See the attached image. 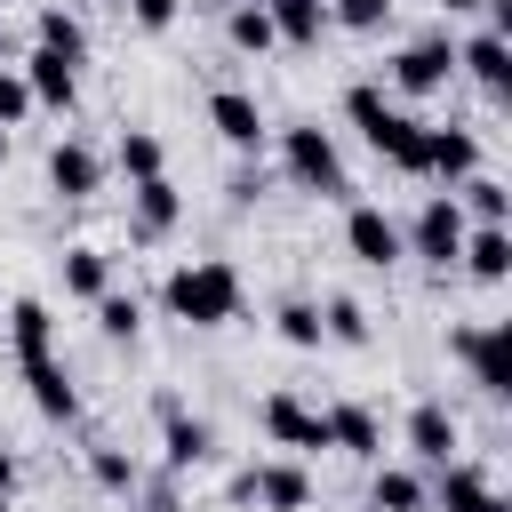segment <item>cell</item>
Masks as SVG:
<instances>
[{"instance_id":"8d00e7d4","label":"cell","mask_w":512,"mask_h":512,"mask_svg":"<svg viewBox=\"0 0 512 512\" xmlns=\"http://www.w3.org/2000/svg\"><path fill=\"white\" fill-rule=\"evenodd\" d=\"M16 120H32V88L16 64H0V128H16Z\"/></svg>"},{"instance_id":"d6a6232c","label":"cell","mask_w":512,"mask_h":512,"mask_svg":"<svg viewBox=\"0 0 512 512\" xmlns=\"http://www.w3.org/2000/svg\"><path fill=\"white\" fill-rule=\"evenodd\" d=\"M32 40L56 48V56H72V64H88V24H80L72 8H40V16H32Z\"/></svg>"},{"instance_id":"d590c367","label":"cell","mask_w":512,"mask_h":512,"mask_svg":"<svg viewBox=\"0 0 512 512\" xmlns=\"http://www.w3.org/2000/svg\"><path fill=\"white\" fill-rule=\"evenodd\" d=\"M120 8H128V24H136V32H152V40H160V32H176V16H184V0H120Z\"/></svg>"},{"instance_id":"b9f144b4","label":"cell","mask_w":512,"mask_h":512,"mask_svg":"<svg viewBox=\"0 0 512 512\" xmlns=\"http://www.w3.org/2000/svg\"><path fill=\"white\" fill-rule=\"evenodd\" d=\"M0 160H8V128H0Z\"/></svg>"},{"instance_id":"d6986e66","label":"cell","mask_w":512,"mask_h":512,"mask_svg":"<svg viewBox=\"0 0 512 512\" xmlns=\"http://www.w3.org/2000/svg\"><path fill=\"white\" fill-rule=\"evenodd\" d=\"M456 272L480 280V288H504V280H512V224H464Z\"/></svg>"},{"instance_id":"6da1fadb","label":"cell","mask_w":512,"mask_h":512,"mask_svg":"<svg viewBox=\"0 0 512 512\" xmlns=\"http://www.w3.org/2000/svg\"><path fill=\"white\" fill-rule=\"evenodd\" d=\"M160 312L184 320V328H232L248 312V280H240L232 256H192L160 280Z\"/></svg>"},{"instance_id":"9c48e42d","label":"cell","mask_w":512,"mask_h":512,"mask_svg":"<svg viewBox=\"0 0 512 512\" xmlns=\"http://www.w3.org/2000/svg\"><path fill=\"white\" fill-rule=\"evenodd\" d=\"M344 256H352L360 272H392V264H408L400 216H384L376 200H352V208H344Z\"/></svg>"},{"instance_id":"ee69618b","label":"cell","mask_w":512,"mask_h":512,"mask_svg":"<svg viewBox=\"0 0 512 512\" xmlns=\"http://www.w3.org/2000/svg\"><path fill=\"white\" fill-rule=\"evenodd\" d=\"M0 8H16V0H0Z\"/></svg>"},{"instance_id":"d4e9b609","label":"cell","mask_w":512,"mask_h":512,"mask_svg":"<svg viewBox=\"0 0 512 512\" xmlns=\"http://www.w3.org/2000/svg\"><path fill=\"white\" fill-rule=\"evenodd\" d=\"M320 344H344V352H368L376 344V320H368V304L360 296H320Z\"/></svg>"},{"instance_id":"cb8c5ba5","label":"cell","mask_w":512,"mask_h":512,"mask_svg":"<svg viewBox=\"0 0 512 512\" xmlns=\"http://www.w3.org/2000/svg\"><path fill=\"white\" fill-rule=\"evenodd\" d=\"M56 280H64V296H72V304H96V296L112 288V256H104L96 240H72V248L56 256Z\"/></svg>"},{"instance_id":"8992f818","label":"cell","mask_w":512,"mask_h":512,"mask_svg":"<svg viewBox=\"0 0 512 512\" xmlns=\"http://www.w3.org/2000/svg\"><path fill=\"white\" fill-rule=\"evenodd\" d=\"M256 432H264L280 456H320V448H328V424H320V408H312L296 384H272V392L256 400Z\"/></svg>"},{"instance_id":"484cf974","label":"cell","mask_w":512,"mask_h":512,"mask_svg":"<svg viewBox=\"0 0 512 512\" xmlns=\"http://www.w3.org/2000/svg\"><path fill=\"white\" fill-rule=\"evenodd\" d=\"M368 512H432L424 472H416V464H376V472H368Z\"/></svg>"},{"instance_id":"7bdbcfd3","label":"cell","mask_w":512,"mask_h":512,"mask_svg":"<svg viewBox=\"0 0 512 512\" xmlns=\"http://www.w3.org/2000/svg\"><path fill=\"white\" fill-rule=\"evenodd\" d=\"M56 512H80V504H56Z\"/></svg>"},{"instance_id":"52a82bcc","label":"cell","mask_w":512,"mask_h":512,"mask_svg":"<svg viewBox=\"0 0 512 512\" xmlns=\"http://www.w3.org/2000/svg\"><path fill=\"white\" fill-rule=\"evenodd\" d=\"M400 240H408L416 264H432V280H448L456 272V248H464V208L448 192H424V208L400 224Z\"/></svg>"},{"instance_id":"8fae6325","label":"cell","mask_w":512,"mask_h":512,"mask_svg":"<svg viewBox=\"0 0 512 512\" xmlns=\"http://www.w3.org/2000/svg\"><path fill=\"white\" fill-rule=\"evenodd\" d=\"M424 496H432V512H512V504L496 496L488 464H472V456L432 464V472H424Z\"/></svg>"},{"instance_id":"f1b7e54d","label":"cell","mask_w":512,"mask_h":512,"mask_svg":"<svg viewBox=\"0 0 512 512\" xmlns=\"http://www.w3.org/2000/svg\"><path fill=\"white\" fill-rule=\"evenodd\" d=\"M88 312H96V336H104V344H136V336H144V304H136V288H120V280H112Z\"/></svg>"},{"instance_id":"7c38bea8","label":"cell","mask_w":512,"mask_h":512,"mask_svg":"<svg viewBox=\"0 0 512 512\" xmlns=\"http://www.w3.org/2000/svg\"><path fill=\"white\" fill-rule=\"evenodd\" d=\"M456 72H464L496 112L512 104V40H504V32H464V40H456Z\"/></svg>"},{"instance_id":"5b68a950","label":"cell","mask_w":512,"mask_h":512,"mask_svg":"<svg viewBox=\"0 0 512 512\" xmlns=\"http://www.w3.org/2000/svg\"><path fill=\"white\" fill-rule=\"evenodd\" d=\"M152 416H160V472L192 480V472L216 464V424L208 416H192L176 392H152Z\"/></svg>"},{"instance_id":"3957f363","label":"cell","mask_w":512,"mask_h":512,"mask_svg":"<svg viewBox=\"0 0 512 512\" xmlns=\"http://www.w3.org/2000/svg\"><path fill=\"white\" fill-rule=\"evenodd\" d=\"M376 80H384L392 96H440V88L456 80V32H416V40H400V48L376 64Z\"/></svg>"},{"instance_id":"e0dca14e","label":"cell","mask_w":512,"mask_h":512,"mask_svg":"<svg viewBox=\"0 0 512 512\" xmlns=\"http://www.w3.org/2000/svg\"><path fill=\"white\" fill-rule=\"evenodd\" d=\"M472 168H480V128H456V120L440 128V120H424V168H416V176H432V184L448 192V184H464Z\"/></svg>"},{"instance_id":"f546056e","label":"cell","mask_w":512,"mask_h":512,"mask_svg":"<svg viewBox=\"0 0 512 512\" xmlns=\"http://www.w3.org/2000/svg\"><path fill=\"white\" fill-rule=\"evenodd\" d=\"M224 40H232L240 56H272V48H280L272 8H264V0H232V8H224Z\"/></svg>"},{"instance_id":"603a6c76","label":"cell","mask_w":512,"mask_h":512,"mask_svg":"<svg viewBox=\"0 0 512 512\" xmlns=\"http://www.w3.org/2000/svg\"><path fill=\"white\" fill-rule=\"evenodd\" d=\"M448 200L464 208V224H512V184L496 168H472L464 184H448Z\"/></svg>"},{"instance_id":"ba28073f","label":"cell","mask_w":512,"mask_h":512,"mask_svg":"<svg viewBox=\"0 0 512 512\" xmlns=\"http://www.w3.org/2000/svg\"><path fill=\"white\" fill-rule=\"evenodd\" d=\"M400 448H408V464H416V472H432V464L464 456V416H456L440 392H424V400L400 416Z\"/></svg>"},{"instance_id":"277c9868","label":"cell","mask_w":512,"mask_h":512,"mask_svg":"<svg viewBox=\"0 0 512 512\" xmlns=\"http://www.w3.org/2000/svg\"><path fill=\"white\" fill-rule=\"evenodd\" d=\"M448 360L472 368L480 400H512V328H504V320H464V328H448Z\"/></svg>"},{"instance_id":"9a60e30c","label":"cell","mask_w":512,"mask_h":512,"mask_svg":"<svg viewBox=\"0 0 512 512\" xmlns=\"http://www.w3.org/2000/svg\"><path fill=\"white\" fill-rule=\"evenodd\" d=\"M176 224H184V192H176V176H144V184H128V240L160 248Z\"/></svg>"},{"instance_id":"ffe728a7","label":"cell","mask_w":512,"mask_h":512,"mask_svg":"<svg viewBox=\"0 0 512 512\" xmlns=\"http://www.w3.org/2000/svg\"><path fill=\"white\" fill-rule=\"evenodd\" d=\"M16 376H24V392H32V416H40V424H80V384H72V368H64V360H24Z\"/></svg>"},{"instance_id":"4fadbf2b","label":"cell","mask_w":512,"mask_h":512,"mask_svg":"<svg viewBox=\"0 0 512 512\" xmlns=\"http://www.w3.org/2000/svg\"><path fill=\"white\" fill-rule=\"evenodd\" d=\"M248 504H256V512H312V472H304V456H256V464H248Z\"/></svg>"},{"instance_id":"7a4b0ae2","label":"cell","mask_w":512,"mask_h":512,"mask_svg":"<svg viewBox=\"0 0 512 512\" xmlns=\"http://www.w3.org/2000/svg\"><path fill=\"white\" fill-rule=\"evenodd\" d=\"M280 176L312 200H344L352 192V168H344V144L320 128V120H288L280 128Z\"/></svg>"},{"instance_id":"4dcf8cb0","label":"cell","mask_w":512,"mask_h":512,"mask_svg":"<svg viewBox=\"0 0 512 512\" xmlns=\"http://www.w3.org/2000/svg\"><path fill=\"white\" fill-rule=\"evenodd\" d=\"M112 168H120L128 184H144V176H168V144H160L152 128H120V144H112Z\"/></svg>"},{"instance_id":"5bb4252c","label":"cell","mask_w":512,"mask_h":512,"mask_svg":"<svg viewBox=\"0 0 512 512\" xmlns=\"http://www.w3.org/2000/svg\"><path fill=\"white\" fill-rule=\"evenodd\" d=\"M208 128H216L240 160H256L264 136H272V120H264V104H256L248 88H208Z\"/></svg>"},{"instance_id":"7402d4cb","label":"cell","mask_w":512,"mask_h":512,"mask_svg":"<svg viewBox=\"0 0 512 512\" xmlns=\"http://www.w3.org/2000/svg\"><path fill=\"white\" fill-rule=\"evenodd\" d=\"M368 152H376L392 176H416V168H424V120H416L408 104H392V112H384V128L368 136Z\"/></svg>"},{"instance_id":"f35d334b","label":"cell","mask_w":512,"mask_h":512,"mask_svg":"<svg viewBox=\"0 0 512 512\" xmlns=\"http://www.w3.org/2000/svg\"><path fill=\"white\" fill-rule=\"evenodd\" d=\"M16 480H24V456H16V448H0V488L16 496Z\"/></svg>"},{"instance_id":"30bf717a","label":"cell","mask_w":512,"mask_h":512,"mask_svg":"<svg viewBox=\"0 0 512 512\" xmlns=\"http://www.w3.org/2000/svg\"><path fill=\"white\" fill-rule=\"evenodd\" d=\"M104 176H112V160H104L88 136H56V144H48V192H56L64 208H88V200L104 192Z\"/></svg>"},{"instance_id":"ac0fdd59","label":"cell","mask_w":512,"mask_h":512,"mask_svg":"<svg viewBox=\"0 0 512 512\" xmlns=\"http://www.w3.org/2000/svg\"><path fill=\"white\" fill-rule=\"evenodd\" d=\"M320 424H328V448H336V456L384 464V416H376L368 400H336V408H320Z\"/></svg>"},{"instance_id":"2e32d148","label":"cell","mask_w":512,"mask_h":512,"mask_svg":"<svg viewBox=\"0 0 512 512\" xmlns=\"http://www.w3.org/2000/svg\"><path fill=\"white\" fill-rule=\"evenodd\" d=\"M16 72H24V88H32V112H72V104H80V64H72V56H56V48L32 40Z\"/></svg>"},{"instance_id":"1f68e13d","label":"cell","mask_w":512,"mask_h":512,"mask_svg":"<svg viewBox=\"0 0 512 512\" xmlns=\"http://www.w3.org/2000/svg\"><path fill=\"white\" fill-rule=\"evenodd\" d=\"M272 336H280L288 352H320V304H312V296H280V304H272Z\"/></svg>"},{"instance_id":"e575fe53","label":"cell","mask_w":512,"mask_h":512,"mask_svg":"<svg viewBox=\"0 0 512 512\" xmlns=\"http://www.w3.org/2000/svg\"><path fill=\"white\" fill-rule=\"evenodd\" d=\"M392 8H400V0H328V32L376 40V32H392Z\"/></svg>"},{"instance_id":"836d02e7","label":"cell","mask_w":512,"mask_h":512,"mask_svg":"<svg viewBox=\"0 0 512 512\" xmlns=\"http://www.w3.org/2000/svg\"><path fill=\"white\" fill-rule=\"evenodd\" d=\"M392 104H400V96H392V88H384V80H376V72H368V80H352V88H344V120H352V128H360V144H368V136H376V128H384V112H392Z\"/></svg>"},{"instance_id":"74e56055","label":"cell","mask_w":512,"mask_h":512,"mask_svg":"<svg viewBox=\"0 0 512 512\" xmlns=\"http://www.w3.org/2000/svg\"><path fill=\"white\" fill-rule=\"evenodd\" d=\"M264 184H272V176H264V160H240V176H232V208H256V200H264Z\"/></svg>"},{"instance_id":"4316f807","label":"cell","mask_w":512,"mask_h":512,"mask_svg":"<svg viewBox=\"0 0 512 512\" xmlns=\"http://www.w3.org/2000/svg\"><path fill=\"white\" fill-rule=\"evenodd\" d=\"M88 480H96L104 496H136L144 456H136V448H120V440H88Z\"/></svg>"},{"instance_id":"83f0119b","label":"cell","mask_w":512,"mask_h":512,"mask_svg":"<svg viewBox=\"0 0 512 512\" xmlns=\"http://www.w3.org/2000/svg\"><path fill=\"white\" fill-rule=\"evenodd\" d=\"M264 8H272L280 48H320L328 40V0H264Z\"/></svg>"},{"instance_id":"ab89813d","label":"cell","mask_w":512,"mask_h":512,"mask_svg":"<svg viewBox=\"0 0 512 512\" xmlns=\"http://www.w3.org/2000/svg\"><path fill=\"white\" fill-rule=\"evenodd\" d=\"M432 8H440V16H472L480 0H432Z\"/></svg>"},{"instance_id":"60d3db41","label":"cell","mask_w":512,"mask_h":512,"mask_svg":"<svg viewBox=\"0 0 512 512\" xmlns=\"http://www.w3.org/2000/svg\"><path fill=\"white\" fill-rule=\"evenodd\" d=\"M0 512H16V496H8V488H0Z\"/></svg>"},{"instance_id":"44dd1931","label":"cell","mask_w":512,"mask_h":512,"mask_svg":"<svg viewBox=\"0 0 512 512\" xmlns=\"http://www.w3.org/2000/svg\"><path fill=\"white\" fill-rule=\"evenodd\" d=\"M0 328H8L16 368H24V360H56V312H48V296H16Z\"/></svg>"}]
</instances>
